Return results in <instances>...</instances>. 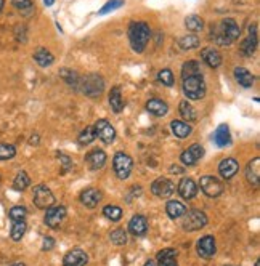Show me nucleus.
Listing matches in <instances>:
<instances>
[{"instance_id": "nucleus-1", "label": "nucleus", "mask_w": 260, "mask_h": 266, "mask_svg": "<svg viewBox=\"0 0 260 266\" xmlns=\"http://www.w3.org/2000/svg\"><path fill=\"white\" fill-rule=\"evenodd\" d=\"M239 26L236 24L235 19L225 18L223 21L217 23L216 26H212L211 37L214 38V42L226 47V45H231L233 42L239 37Z\"/></svg>"}, {"instance_id": "nucleus-2", "label": "nucleus", "mask_w": 260, "mask_h": 266, "mask_svg": "<svg viewBox=\"0 0 260 266\" xmlns=\"http://www.w3.org/2000/svg\"><path fill=\"white\" fill-rule=\"evenodd\" d=\"M149 37H151V29H149V26L146 23L136 21V23L130 24L129 38H130V43H132V48L135 51L141 53V51L146 48Z\"/></svg>"}, {"instance_id": "nucleus-3", "label": "nucleus", "mask_w": 260, "mask_h": 266, "mask_svg": "<svg viewBox=\"0 0 260 266\" xmlns=\"http://www.w3.org/2000/svg\"><path fill=\"white\" fill-rule=\"evenodd\" d=\"M81 88L88 98H96L105 90V79L98 74H88L81 79Z\"/></svg>"}, {"instance_id": "nucleus-4", "label": "nucleus", "mask_w": 260, "mask_h": 266, "mask_svg": "<svg viewBox=\"0 0 260 266\" xmlns=\"http://www.w3.org/2000/svg\"><path fill=\"white\" fill-rule=\"evenodd\" d=\"M183 92L190 100H201L206 95V83L203 76H193L183 79Z\"/></svg>"}, {"instance_id": "nucleus-5", "label": "nucleus", "mask_w": 260, "mask_h": 266, "mask_svg": "<svg viewBox=\"0 0 260 266\" xmlns=\"http://www.w3.org/2000/svg\"><path fill=\"white\" fill-rule=\"evenodd\" d=\"M113 167H114L116 177L119 180H127L130 177V173H132L133 160L126 152H116L113 159Z\"/></svg>"}, {"instance_id": "nucleus-6", "label": "nucleus", "mask_w": 260, "mask_h": 266, "mask_svg": "<svg viewBox=\"0 0 260 266\" xmlns=\"http://www.w3.org/2000/svg\"><path fill=\"white\" fill-rule=\"evenodd\" d=\"M183 223H181V226H183L185 231H198L201 228H204V226L207 225V217L204 212H201L198 209H191L185 212L183 215Z\"/></svg>"}, {"instance_id": "nucleus-7", "label": "nucleus", "mask_w": 260, "mask_h": 266, "mask_svg": "<svg viewBox=\"0 0 260 266\" xmlns=\"http://www.w3.org/2000/svg\"><path fill=\"white\" fill-rule=\"evenodd\" d=\"M32 200H34V205L37 209L45 210L55 204V196L45 185H37L34 188V197H32Z\"/></svg>"}, {"instance_id": "nucleus-8", "label": "nucleus", "mask_w": 260, "mask_h": 266, "mask_svg": "<svg viewBox=\"0 0 260 266\" xmlns=\"http://www.w3.org/2000/svg\"><path fill=\"white\" fill-rule=\"evenodd\" d=\"M199 185H201V190L209 197H218L220 194L223 192V183L216 177H203L199 180Z\"/></svg>"}, {"instance_id": "nucleus-9", "label": "nucleus", "mask_w": 260, "mask_h": 266, "mask_svg": "<svg viewBox=\"0 0 260 266\" xmlns=\"http://www.w3.org/2000/svg\"><path fill=\"white\" fill-rule=\"evenodd\" d=\"M93 132H95V136H98V138L103 143H106V145H111V143L116 140L114 127L109 124L106 119H100L98 122H96L95 127H93Z\"/></svg>"}, {"instance_id": "nucleus-10", "label": "nucleus", "mask_w": 260, "mask_h": 266, "mask_svg": "<svg viewBox=\"0 0 260 266\" xmlns=\"http://www.w3.org/2000/svg\"><path fill=\"white\" fill-rule=\"evenodd\" d=\"M64 218H66V207L63 205H56V207H48L47 209V213H45V225L48 226V228H58L63 222Z\"/></svg>"}, {"instance_id": "nucleus-11", "label": "nucleus", "mask_w": 260, "mask_h": 266, "mask_svg": "<svg viewBox=\"0 0 260 266\" xmlns=\"http://www.w3.org/2000/svg\"><path fill=\"white\" fill-rule=\"evenodd\" d=\"M173 191H175V185L167 178H158L156 181H153V185H151V192L161 199L171 197Z\"/></svg>"}, {"instance_id": "nucleus-12", "label": "nucleus", "mask_w": 260, "mask_h": 266, "mask_svg": "<svg viewBox=\"0 0 260 266\" xmlns=\"http://www.w3.org/2000/svg\"><path fill=\"white\" fill-rule=\"evenodd\" d=\"M257 24H251L249 26V36L248 38H244L241 47H239V51L244 55V56H252L254 55V51L257 48Z\"/></svg>"}, {"instance_id": "nucleus-13", "label": "nucleus", "mask_w": 260, "mask_h": 266, "mask_svg": "<svg viewBox=\"0 0 260 266\" xmlns=\"http://www.w3.org/2000/svg\"><path fill=\"white\" fill-rule=\"evenodd\" d=\"M204 155V148L198 145V143H194V145L190 146V149H186V151L181 152L180 159L183 162L185 165L191 167V165H196L198 160Z\"/></svg>"}, {"instance_id": "nucleus-14", "label": "nucleus", "mask_w": 260, "mask_h": 266, "mask_svg": "<svg viewBox=\"0 0 260 266\" xmlns=\"http://www.w3.org/2000/svg\"><path fill=\"white\" fill-rule=\"evenodd\" d=\"M88 263V255L82 249L69 250L63 258V266H86Z\"/></svg>"}, {"instance_id": "nucleus-15", "label": "nucleus", "mask_w": 260, "mask_h": 266, "mask_svg": "<svg viewBox=\"0 0 260 266\" xmlns=\"http://www.w3.org/2000/svg\"><path fill=\"white\" fill-rule=\"evenodd\" d=\"M217 252V244L214 236H204L198 241V255L203 258H212Z\"/></svg>"}, {"instance_id": "nucleus-16", "label": "nucleus", "mask_w": 260, "mask_h": 266, "mask_svg": "<svg viewBox=\"0 0 260 266\" xmlns=\"http://www.w3.org/2000/svg\"><path fill=\"white\" fill-rule=\"evenodd\" d=\"M238 170H239V164H238V160L233 159V157L223 159L222 162H220V165H218L220 177L225 178V180L233 178L238 173Z\"/></svg>"}, {"instance_id": "nucleus-17", "label": "nucleus", "mask_w": 260, "mask_h": 266, "mask_svg": "<svg viewBox=\"0 0 260 266\" xmlns=\"http://www.w3.org/2000/svg\"><path fill=\"white\" fill-rule=\"evenodd\" d=\"M129 231L132 232L133 236H136V237L145 236L146 232H148V222H146V218L143 217V215H135L132 220H130V223H129Z\"/></svg>"}, {"instance_id": "nucleus-18", "label": "nucleus", "mask_w": 260, "mask_h": 266, "mask_svg": "<svg viewBox=\"0 0 260 266\" xmlns=\"http://www.w3.org/2000/svg\"><path fill=\"white\" fill-rule=\"evenodd\" d=\"M86 162L90 170H98V168H101L106 164V154L101 149H93L92 152H88L86 155Z\"/></svg>"}, {"instance_id": "nucleus-19", "label": "nucleus", "mask_w": 260, "mask_h": 266, "mask_svg": "<svg viewBox=\"0 0 260 266\" xmlns=\"http://www.w3.org/2000/svg\"><path fill=\"white\" fill-rule=\"evenodd\" d=\"M246 178L252 186H259L260 183V157L252 159L246 167Z\"/></svg>"}, {"instance_id": "nucleus-20", "label": "nucleus", "mask_w": 260, "mask_h": 266, "mask_svg": "<svg viewBox=\"0 0 260 266\" xmlns=\"http://www.w3.org/2000/svg\"><path fill=\"white\" fill-rule=\"evenodd\" d=\"M178 192H180V196L183 197V199L190 200L193 197H196L198 186H196V183H194L191 178H183L178 183Z\"/></svg>"}, {"instance_id": "nucleus-21", "label": "nucleus", "mask_w": 260, "mask_h": 266, "mask_svg": "<svg viewBox=\"0 0 260 266\" xmlns=\"http://www.w3.org/2000/svg\"><path fill=\"white\" fill-rule=\"evenodd\" d=\"M100 200H101V192L98 190H95V188H88L81 196V202L86 207H88V209H95L100 204Z\"/></svg>"}, {"instance_id": "nucleus-22", "label": "nucleus", "mask_w": 260, "mask_h": 266, "mask_svg": "<svg viewBox=\"0 0 260 266\" xmlns=\"http://www.w3.org/2000/svg\"><path fill=\"white\" fill-rule=\"evenodd\" d=\"M214 143L218 146V148H225V146H228L230 143H231V136H230V128L228 125H218L217 127V130L214 132Z\"/></svg>"}, {"instance_id": "nucleus-23", "label": "nucleus", "mask_w": 260, "mask_h": 266, "mask_svg": "<svg viewBox=\"0 0 260 266\" xmlns=\"http://www.w3.org/2000/svg\"><path fill=\"white\" fill-rule=\"evenodd\" d=\"M178 252L175 249H164L158 254V266H177Z\"/></svg>"}, {"instance_id": "nucleus-24", "label": "nucleus", "mask_w": 260, "mask_h": 266, "mask_svg": "<svg viewBox=\"0 0 260 266\" xmlns=\"http://www.w3.org/2000/svg\"><path fill=\"white\" fill-rule=\"evenodd\" d=\"M201 56H203V60L206 61L207 66H211L214 69L218 68L220 64H222V55H220L214 47L204 48L203 51H201Z\"/></svg>"}, {"instance_id": "nucleus-25", "label": "nucleus", "mask_w": 260, "mask_h": 266, "mask_svg": "<svg viewBox=\"0 0 260 266\" xmlns=\"http://www.w3.org/2000/svg\"><path fill=\"white\" fill-rule=\"evenodd\" d=\"M146 109L148 113H151L153 115H156V117H162V115H166L169 113V106L166 101L162 100H149L146 103Z\"/></svg>"}, {"instance_id": "nucleus-26", "label": "nucleus", "mask_w": 260, "mask_h": 266, "mask_svg": "<svg viewBox=\"0 0 260 266\" xmlns=\"http://www.w3.org/2000/svg\"><path fill=\"white\" fill-rule=\"evenodd\" d=\"M235 79L239 85L244 87V88H249V87L254 85V76H252L246 68H236L235 69Z\"/></svg>"}, {"instance_id": "nucleus-27", "label": "nucleus", "mask_w": 260, "mask_h": 266, "mask_svg": "<svg viewBox=\"0 0 260 266\" xmlns=\"http://www.w3.org/2000/svg\"><path fill=\"white\" fill-rule=\"evenodd\" d=\"M166 212H167V215L171 217L172 220H177V218L185 215L186 207L181 202H178V200H169L167 205H166Z\"/></svg>"}, {"instance_id": "nucleus-28", "label": "nucleus", "mask_w": 260, "mask_h": 266, "mask_svg": "<svg viewBox=\"0 0 260 266\" xmlns=\"http://www.w3.org/2000/svg\"><path fill=\"white\" fill-rule=\"evenodd\" d=\"M109 105H111L113 111L116 114H119L122 109H124V101H122V95H121V88L114 87L109 93Z\"/></svg>"}, {"instance_id": "nucleus-29", "label": "nucleus", "mask_w": 260, "mask_h": 266, "mask_svg": "<svg viewBox=\"0 0 260 266\" xmlns=\"http://www.w3.org/2000/svg\"><path fill=\"white\" fill-rule=\"evenodd\" d=\"M171 128L177 138H186V136H190L193 132V128L188 125L186 122H181V120H173L171 124Z\"/></svg>"}, {"instance_id": "nucleus-30", "label": "nucleus", "mask_w": 260, "mask_h": 266, "mask_svg": "<svg viewBox=\"0 0 260 266\" xmlns=\"http://www.w3.org/2000/svg\"><path fill=\"white\" fill-rule=\"evenodd\" d=\"M34 60L37 61L39 66L47 68V66H50V64H53L55 58H53V55H51L48 50L39 48V50H36V53H34Z\"/></svg>"}, {"instance_id": "nucleus-31", "label": "nucleus", "mask_w": 260, "mask_h": 266, "mask_svg": "<svg viewBox=\"0 0 260 266\" xmlns=\"http://www.w3.org/2000/svg\"><path fill=\"white\" fill-rule=\"evenodd\" d=\"M60 77L68 83V85L74 87V88H77V87L81 85V77H79V74H77V73H74L73 69H68V68L61 69L60 71Z\"/></svg>"}, {"instance_id": "nucleus-32", "label": "nucleus", "mask_w": 260, "mask_h": 266, "mask_svg": "<svg viewBox=\"0 0 260 266\" xmlns=\"http://www.w3.org/2000/svg\"><path fill=\"white\" fill-rule=\"evenodd\" d=\"M193 76H201V64L198 61H186L181 68V77L186 79V77H193Z\"/></svg>"}, {"instance_id": "nucleus-33", "label": "nucleus", "mask_w": 260, "mask_h": 266, "mask_svg": "<svg viewBox=\"0 0 260 266\" xmlns=\"http://www.w3.org/2000/svg\"><path fill=\"white\" fill-rule=\"evenodd\" d=\"M26 229H28V225H26V222L23 220V222H15L11 226V231H10V236L13 241H21L23 236H24V232Z\"/></svg>"}, {"instance_id": "nucleus-34", "label": "nucleus", "mask_w": 260, "mask_h": 266, "mask_svg": "<svg viewBox=\"0 0 260 266\" xmlns=\"http://www.w3.org/2000/svg\"><path fill=\"white\" fill-rule=\"evenodd\" d=\"M180 114L181 117L185 120H190V122H196V111H194V108L190 105L188 101H181L180 103Z\"/></svg>"}, {"instance_id": "nucleus-35", "label": "nucleus", "mask_w": 260, "mask_h": 266, "mask_svg": "<svg viewBox=\"0 0 260 266\" xmlns=\"http://www.w3.org/2000/svg\"><path fill=\"white\" fill-rule=\"evenodd\" d=\"M96 138L95 136V132H93V127H86L84 130L79 133V136H77V143H79L81 146H87L90 145L93 140Z\"/></svg>"}, {"instance_id": "nucleus-36", "label": "nucleus", "mask_w": 260, "mask_h": 266, "mask_svg": "<svg viewBox=\"0 0 260 266\" xmlns=\"http://www.w3.org/2000/svg\"><path fill=\"white\" fill-rule=\"evenodd\" d=\"M29 185H31V180L26 172H19L15 177V180H13V188H15L16 191H24Z\"/></svg>"}, {"instance_id": "nucleus-37", "label": "nucleus", "mask_w": 260, "mask_h": 266, "mask_svg": "<svg viewBox=\"0 0 260 266\" xmlns=\"http://www.w3.org/2000/svg\"><path fill=\"white\" fill-rule=\"evenodd\" d=\"M178 45H180V48H183V50H193V48H196L199 47V38L196 36H183L178 40Z\"/></svg>"}, {"instance_id": "nucleus-38", "label": "nucleus", "mask_w": 260, "mask_h": 266, "mask_svg": "<svg viewBox=\"0 0 260 266\" xmlns=\"http://www.w3.org/2000/svg\"><path fill=\"white\" fill-rule=\"evenodd\" d=\"M185 26H186V29L188 31H191V32H199L201 29H203V19H201L198 15H191V16H188L185 19Z\"/></svg>"}, {"instance_id": "nucleus-39", "label": "nucleus", "mask_w": 260, "mask_h": 266, "mask_svg": "<svg viewBox=\"0 0 260 266\" xmlns=\"http://www.w3.org/2000/svg\"><path fill=\"white\" fill-rule=\"evenodd\" d=\"M103 215H105L108 220H111V222H118V220H121V217H122V210L118 205H106L105 209H103Z\"/></svg>"}, {"instance_id": "nucleus-40", "label": "nucleus", "mask_w": 260, "mask_h": 266, "mask_svg": "<svg viewBox=\"0 0 260 266\" xmlns=\"http://www.w3.org/2000/svg\"><path fill=\"white\" fill-rule=\"evenodd\" d=\"M16 149L8 143H0V160H10L15 157Z\"/></svg>"}, {"instance_id": "nucleus-41", "label": "nucleus", "mask_w": 260, "mask_h": 266, "mask_svg": "<svg viewBox=\"0 0 260 266\" xmlns=\"http://www.w3.org/2000/svg\"><path fill=\"white\" fill-rule=\"evenodd\" d=\"M109 237H111V242L116 245H126L127 244V232L122 228L114 229L111 234H109Z\"/></svg>"}, {"instance_id": "nucleus-42", "label": "nucleus", "mask_w": 260, "mask_h": 266, "mask_svg": "<svg viewBox=\"0 0 260 266\" xmlns=\"http://www.w3.org/2000/svg\"><path fill=\"white\" fill-rule=\"evenodd\" d=\"M158 80L162 83V85L172 87V85H173V74H172V71H171V69H162V71H159Z\"/></svg>"}, {"instance_id": "nucleus-43", "label": "nucleus", "mask_w": 260, "mask_h": 266, "mask_svg": "<svg viewBox=\"0 0 260 266\" xmlns=\"http://www.w3.org/2000/svg\"><path fill=\"white\" fill-rule=\"evenodd\" d=\"M26 215H28V210L21 205L13 207V209L10 210V218L13 220V222H23V220L26 218Z\"/></svg>"}, {"instance_id": "nucleus-44", "label": "nucleus", "mask_w": 260, "mask_h": 266, "mask_svg": "<svg viewBox=\"0 0 260 266\" xmlns=\"http://www.w3.org/2000/svg\"><path fill=\"white\" fill-rule=\"evenodd\" d=\"M124 3H126L124 0H109V2L100 10V15H106V13H109V11L118 10V8H121V6L124 5Z\"/></svg>"}, {"instance_id": "nucleus-45", "label": "nucleus", "mask_w": 260, "mask_h": 266, "mask_svg": "<svg viewBox=\"0 0 260 266\" xmlns=\"http://www.w3.org/2000/svg\"><path fill=\"white\" fill-rule=\"evenodd\" d=\"M13 6L19 11H28L32 8V2L31 0H11Z\"/></svg>"}, {"instance_id": "nucleus-46", "label": "nucleus", "mask_w": 260, "mask_h": 266, "mask_svg": "<svg viewBox=\"0 0 260 266\" xmlns=\"http://www.w3.org/2000/svg\"><path fill=\"white\" fill-rule=\"evenodd\" d=\"M58 157H60V160H61V164H63V168H64V172H66L68 168H69L71 165H73V162L69 160V157H68V155H64V154H60V155H58Z\"/></svg>"}, {"instance_id": "nucleus-47", "label": "nucleus", "mask_w": 260, "mask_h": 266, "mask_svg": "<svg viewBox=\"0 0 260 266\" xmlns=\"http://www.w3.org/2000/svg\"><path fill=\"white\" fill-rule=\"evenodd\" d=\"M55 247V241L51 237H45L43 239V244H42V249L43 250H51Z\"/></svg>"}, {"instance_id": "nucleus-48", "label": "nucleus", "mask_w": 260, "mask_h": 266, "mask_svg": "<svg viewBox=\"0 0 260 266\" xmlns=\"http://www.w3.org/2000/svg\"><path fill=\"white\" fill-rule=\"evenodd\" d=\"M171 173H177V175H180V173H183V168H181V167H178V165H172L171 167Z\"/></svg>"}, {"instance_id": "nucleus-49", "label": "nucleus", "mask_w": 260, "mask_h": 266, "mask_svg": "<svg viewBox=\"0 0 260 266\" xmlns=\"http://www.w3.org/2000/svg\"><path fill=\"white\" fill-rule=\"evenodd\" d=\"M37 143H39V136L37 135L32 136V138H31V145H37Z\"/></svg>"}, {"instance_id": "nucleus-50", "label": "nucleus", "mask_w": 260, "mask_h": 266, "mask_svg": "<svg viewBox=\"0 0 260 266\" xmlns=\"http://www.w3.org/2000/svg\"><path fill=\"white\" fill-rule=\"evenodd\" d=\"M43 3L47 5V6H51V5L55 3V0H43Z\"/></svg>"}, {"instance_id": "nucleus-51", "label": "nucleus", "mask_w": 260, "mask_h": 266, "mask_svg": "<svg viewBox=\"0 0 260 266\" xmlns=\"http://www.w3.org/2000/svg\"><path fill=\"white\" fill-rule=\"evenodd\" d=\"M143 266H156V263H154L153 260H148V262H146L145 265H143Z\"/></svg>"}, {"instance_id": "nucleus-52", "label": "nucleus", "mask_w": 260, "mask_h": 266, "mask_svg": "<svg viewBox=\"0 0 260 266\" xmlns=\"http://www.w3.org/2000/svg\"><path fill=\"white\" fill-rule=\"evenodd\" d=\"M3 5H5V0H0V13L3 10Z\"/></svg>"}, {"instance_id": "nucleus-53", "label": "nucleus", "mask_w": 260, "mask_h": 266, "mask_svg": "<svg viewBox=\"0 0 260 266\" xmlns=\"http://www.w3.org/2000/svg\"><path fill=\"white\" fill-rule=\"evenodd\" d=\"M11 266H26L24 263H15V265H11Z\"/></svg>"}, {"instance_id": "nucleus-54", "label": "nucleus", "mask_w": 260, "mask_h": 266, "mask_svg": "<svg viewBox=\"0 0 260 266\" xmlns=\"http://www.w3.org/2000/svg\"><path fill=\"white\" fill-rule=\"evenodd\" d=\"M254 266H260V263H259V262H256V265H254Z\"/></svg>"}]
</instances>
